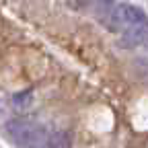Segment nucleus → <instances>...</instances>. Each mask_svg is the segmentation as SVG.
I'll use <instances>...</instances> for the list:
<instances>
[{"label": "nucleus", "mask_w": 148, "mask_h": 148, "mask_svg": "<svg viewBox=\"0 0 148 148\" xmlns=\"http://www.w3.org/2000/svg\"><path fill=\"white\" fill-rule=\"evenodd\" d=\"M6 134L12 138V142L18 148H41L47 138V132L41 125L21 119V117L10 119L6 123Z\"/></svg>", "instance_id": "f257e3e1"}, {"label": "nucleus", "mask_w": 148, "mask_h": 148, "mask_svg": "<svg viewBox=\"0 0 148 148\" xmlns=\"http://www.w3.org/2000/svg\"><path fill=\"white\" fill-rule=\"evenodd\" d=\"M107 21H109V25H111L113 31L121 33V31H125L130 27H136L140 23H146L148 16H146V12L140 6H136L132 2H117L115 8L111 10Z\"/></svg>", "instance_id": "f03ea898"}, {"label": "nucleus", "mask_w": 148, "mask_h": 148, "mask_svg": "<svg viewBox=\"0 0 148 148\" xmlns=\"http://www.w3.org/2000/svg\"><path fill=\"white\" fill-rule=\"evenodd\" d=\"M33 97H35V95H33L31 88L16 92V95L12 97V107H14L16 111H25V109H29V107L33 105Z\"/></svg>", "instance_id": "7ed1b4c3"}, {"label": "nucleus", "mask_w": 148, "mask_h": 148, "mask_svg": "<svg viewBox=\"0 0 148 148\" xmlns=\"http://www.w3.org/2000/svg\"><path fill=\"white\" fill-rule=\"evenodd\" d=\"M117 2H119V0H95V2H92V4H95V14L99 18H103V21H107L111 10L115 8Z\"/></svg>", "instance_id": "20e7f679"}, {"label": "nucleus", "mask_w": 148, "mask_h": 148, "mask_svg": "<svg viewBox=\"0 0 148 148\" xmlns=\"http://www.w3.org/2000/svg\"><path fill=\"white\" fill-rule=\"evenodd\" d=\"M95 0H66V6L70 10H86L88 6H92Z\"/></svg>", "instance_id": "39448f33"}, {"label": "nucleus", "mask_w": 148, "mask_h": 148, "mask_svg": "<svg viewBox=\"0 0 148 148\" xmlns=\"http://www.w3.org/2000/svg\"><path fill=\"white\" fill-rule=\"evenodd\" d=\"M142 45L148 49V29H146V33H144V37H142Z\"/></svg>", "instance_id": "423d86ee"}]
</instances>
